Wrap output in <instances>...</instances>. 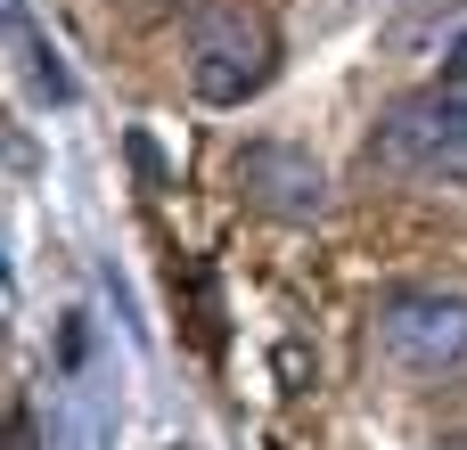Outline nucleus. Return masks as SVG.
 <instances>
[{
	"label": "nucleus",
	"instance_id": "3",
	"mask_svg": "<svg viewBox=\"0 0 467 450\" xmlns=\"http://www.w3.org/2000/svg\"><path fill=\"white\" fill-rule=\"evenodd\" d=\"M238 189H246L263 213H279V221H312V213L328 205L320 156H304V148H287V139H254V148L238 156Z\"/></svg>",
	"mask_w": 467,
	"mask_h": 450
},
{
	"label": "nucleus",
	"instance_id": "4",
	"mask_svg": "<svg viewBox=\"0 0 467 450\" xmlns=\"http://www.w3.org/2000/svg\"><path fill=\"white\" fill-rule=\"evenodd\" d=\"M0 33H8V49H16V66H25V82L41 90V98H74V82H66V66H57V49L33 33V8L25 0H0Z\"/></svg>",
	"mask_w": 467,
	"mask_h": 450
},
{
	"label": "nucleus",
	"instance_id": "2",
	"mask_svg": "<svg viewBox=\"0 0 467 450\" xmlns=\"http://www.w3.org/2000/svg\"><path fill=\"white\" fill-rule=\"evenodd\" d=\"M378 353L410 377H443L467 361V295H443V287H410L378 312Z\"/></svg>",
	"mask_w": 467,
	"mask_h": 450
},
{
	"label": "nucleus",
	"instance_id": "5",
	"mask_svg": "<svg viewBox=\"0 0 467 450\" xmlns=\"http://www.w3.org/2000/svg\"><path fill=\"white\" fill-rule=\"evenodd\" d=\"M443 98H451V107L467 115V41L451 49V66H443Z\"/></svg>",
	"mask_w": 467,
	"mask_h": 450
},
{
	"label": "nucleus",
	"instance_id": "1",
	"mask_svg": "<svg viewBox=\"0 0 467 450\" xmlns=\"http://www.w3.org/2000/svg\"><path fill=\"white\" fill-rule=\"evenodd\" d=\"M271 57H279V41L254 8H213L189 33V90L205 107H246L271 82Z\"/></svg>",
	"mask_w": 467,
	"mask_h": 450
}]
</instances>
